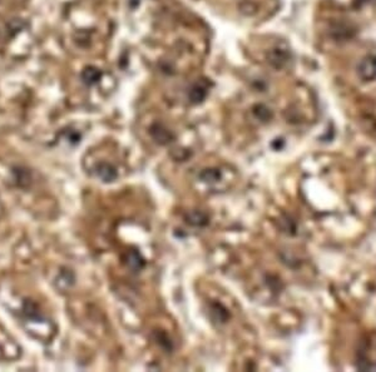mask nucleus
<instances>
[{"label":"nucleus","instance_id":"nucleus-1","mask_svg":"<svg viewBox=\"0 0 376 372\" xmlns=\"http://www.w3.org/2000/svg\"><path fill=\"white\" fill-rule=\"evenodd\" d=\"M359 73L364 80L376 78V56H369L360 64Z\"/></svg>","mask_w":376,"mask_h":372},{"label":"nucleus","instance_id":"nucleus-2","mask_svg":"<svg viewBox=\"0 0 376 372\" xmlns=\"http://www.w3.org/2000/svg\"><path fill=\"white\" fill-rule=\"evenodd\" d=\"M150 135L153 137V139L156 142H158L159 144H167L170 143L173 139V134L167 129L166 127H163L162 124H154L150 127Z\"/></svg>","mask_w":376,"mask_h":372},{"label":"nucleus","instance_id":"nucleus-3","mask_svg":"<svg viewBox=\"0 0 376 372\" xmlns=\"http://www.w3.org/2000/svg\"><path fill=\"white\" fill-rule=\"evenodd\" d=\"M125 262H127L128 267L132 271H134V272L141 271L142 268L145 267V259H143V257L141 256V253L137 249H132V251L128 252Z\"/></svg>","mask_w":376,"mask_h":372},{"label":"nucleus","instance_id":"nucleus-4","mask_svg":"<svg viewBox=\"0 0 376 372\" xmlns=\"http://www.w3.org/2000/svg\"><path fill=\"white\" fill-rule=\"evenodd\" d=\"M97 174L104 182H113L117 178V171L113 166H110L108 163L99 164L97 168Z\"/></svg>","mask_w":376,"mask_h":372},{"label":"nucleus","instance_id":"nucleus-5","mask_svg":"<svg viewBox=\"0 0 376 372\" xmlns=\"http://www.w3.org/2000/svg\"><path fill=\"white\" fill-rule=\"evenodd\" d=\"M186 222L195 227H203L208 223V217L201 211H193L186 216Z\"/></svg>","mask_w":376,"mask_h":372},{"label":"nucleus","instance_id":"nucleus-6","mask_svg":"<svg viewBox=\"0 0 376 372\" xmlns=\"http://www.w3.org/2000/svg\"><path fill=\"white\" fill-rule=\"evenodd\" d=\"M206 96H207L206 88L198 84H196L190 92V99L192 103H201V101L206 98Z\"/></svg>","mask_w":376,"mask_h":372},{"label":"nucleus","instance_id":"nucleus-7","mask_svg":"<svg viewBox=\"0 0 376 372\" xmlns=\"http://www.w3.org/2000/svg\"><path fill=\"white\" fill-rule=\"evenodd\" d=\"M200 178H201L203 182H209V183H211V182H217L221 178V172L218 169L213 168L204 169L203 172L200 174Z\"/></svg>","mask_w":376,"mask_h":372},{"label":"nucleus","instance_id":"nucleus-8","mask_svg":"<svg viewBox=\"0 0 376 372\" xmlns=\"http://www.w3.org/2000/svg\"><path fill=\"white\" fill-rule=\"evenodd\" d=\"M99 78H100V73L97 71L96 68H88V69L84 71V73H83V79H84L88 84H93Z\"/></svg>","mask_w":376,"mask_h":372},{"label":"nucleus","instance_id":"nucleus-9","mask_svg":"<svg viewBox=\"0 0 376 372\" xmlns=\"http://www.w3.org/2000/svg\"><path fill=\"white\" fill-rule=\"evenodd\" d=\"M211 311H212L213 313H216L217 315V317H216V320H218L220 322H226L227 319H228V312H227L226 308H224L222 306H221L220 303H215L211 307Z\"/></svg>","mask_w":376,"mask_h":372},{"label":"nucleus","instance_id":"nucleus-10","mask_svg":"<svg viewBox=\"0 0 376 372\" xmlns=\"http://www.w3.org/2000/svg\"><path fill=\"white\" fill-rule=\"evenodd\" d=\"M157 340H158L157 342H158V344L161 345V346L163 347L164 349H172V342H171L170 338L167 337V335H164L163 333V335L158 336V337H157Z\"/></svg>","mask_w":376,"mask_h":372}]
</instances>
